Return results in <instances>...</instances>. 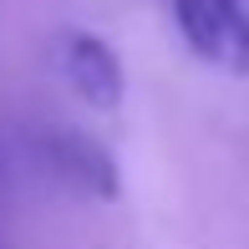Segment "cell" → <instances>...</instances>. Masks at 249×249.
<instances>
[{"instance_id": "1", "label": "cell", "mask_w": 249, "mask_h": 249, "mask_svg": "<svg viewBox=\"0 0 249 249\" xmlns=\"http://www.w3.org/2000/svg\"><path fill=\"white\" fill-rule=\"evenodd\" d=\"M168 16L198 61L249 76V0H168Z\"/></svg>"}, {"instance_id": "3", "label": "cell", "mask_w": 249, "mask_h": 249, "mask_svg": "<svg viewBox=\"0 0 249 249\" xmlns=\"http://www.w3.org/2000/svg\"><path fill=\"white\" fill-rule=\"evenodd\" d=\"M41 158L61 183H71L76 194L87 198H117V158H112L102 142H92L87 132H46L41 138Z\"/></svg>"}, {"instance_id": "2", "label": "cell", "mask_w": 249, "mask_h": 249, "mask_svg": "<svg viewBox=\"0 0 249 249\" xmlns=\"http://www.w3.org/2000/svg\"><path fill=\"white\" fill-rule=\"evenodd\" d=\"M56 61L61 76L92 112H112L122 107V61L112 51V41H102L97 31H61L56 36Z\"/></svg>"}]
</instances>
